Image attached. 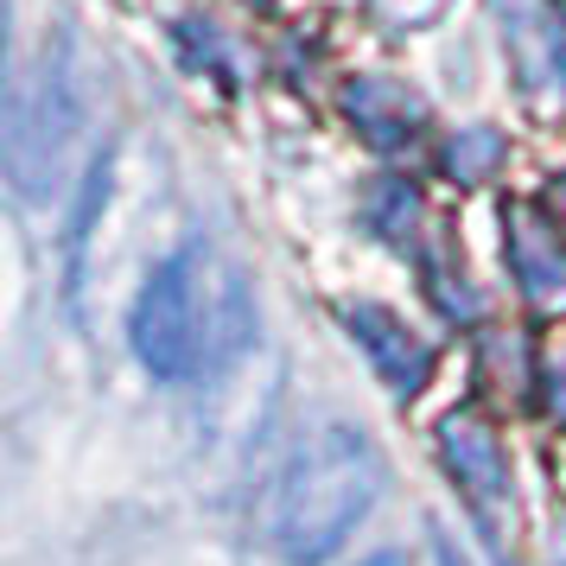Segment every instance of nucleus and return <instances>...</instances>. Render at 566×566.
<instances>
[{
	"mask_svg": "<svg viewBox=\"0 0 566 566\" xmlns=\"http://www.w3.org/2000/svg\"><path fill=\"white\" fill-rule=\"evenodd\" d=\"M541 408L554 413V420H566V350L547 357V369H541Z\"/></svg>",
	"mask_w": 566,
	"mask_h": 566,
	"instance_id": "nucleus-12",
	"label": "nucleus"
},
{
	"mask_svg": "<svg viewBox=\"0 0 566 566\" xmlns=\"http://www.w3.org/2000/svg\"><path fill=\"white\" fill-rule=\"evenodd\" d=\"M369 230L388 235V242H408L420 230V191L408 179H382L369 191Z\"/></svg>",
	"mask_w": 566,
	"mask_h": 566,
	"instance_id": "nucleus-10",
	"label": "nucleus"
},
{
	"mask_svg": "<svg viewBox=\"0 0 566 566\" xmlns=\"http://www.w3.org/2000/svg\"><path fill=\"white\" fill-rule=\"evenodd\" d=\"M496 166H503V134H496V128H464V134L446 140V179L484 185Z\"/></svg>",
	"mask_w": 566,
	"mask_h": 566,
	"instance_id": "nucleus-9",
	"label": "nucleus"
},
{
	"mask_svg": "<svg viewBox=\"0 0 566 566\" xmlns=\"http://www.w3.org/2000/svg\"><path fill=\"white\" fill-rule=\"evenodd\" d=\"M344 115H350V128H357L369 147H382V154L408 147L413 134L427 128V103L395 77H357L344 90Z\"/></svg>",
	"mask_w": 566,
	"mask_h": 566,
	"instance_id": "nucleus-7",
	"label": "nucleus"
},
{
	"mask_svg": "<svg viewBox=\"0 0 566 566\" xmlns=\"http://www.w3.org/2000/svg\"><path fill=\"white\" fill-rule=\"evenodd\" d=\"M344 332L357 337V350L369 357V369L388 382V395H420L433 376V350L427 337L408 332V318H395L388 306H344Z\"/></svg>",
	"mask_w": 566,
	"mask_h": 566,
	"instance_id": "nucleus-5",
	"label": "nucleus"
},
{
	"mask_svg": "<svg viewBox=\"0 0 566 566\" xmlns=\"http://www.w3.org/2000/svg\"><path fill=\"white\" fill-rule=\"evenodd\" d=\"M503 249L515 261V281L528 293V306L566 312V235L541 217L535 205L503 210Z\"/></svg>",
	"mask_w": 566,
	"mask_h": 566,
	"instance_id": "nucleus-6",
	"label": "nucleus"
},
{
	"mask_svg": "<svg viewBox=\"0 0 566 566\" xmlns=\"http://www.w3.org/2000/svg\"><path fill=\"white\" fill-rule=\"evenodd\" d=\"M554 560L566 566V522H560V528H554Z\"/></svg>",
	"mask_w": 566,
	"mask_h": 566,
	"instance_id": "nucleus-14",
	"label": "nucleus"
},
{
	"mask_svg": "<svg viewBox=\"0 0 566 566\" xmlns=\"http://www.w3.org/2000/svg\"><path fill=\"white\" fill-rule=\"evenodd\" d=\"M382 490V452L357 427H318L293 452L274 496V541L293 566H318L344 547Z\"/></svg>",
	"mask_w": 566,
	"mask_h": 566,
	"instance_id": "nucleus-2",
	"label": "nucleus"
},
{
	"mask_svg": "<svg viewBox=\"0 0 566 566\" xmlns=\"http://www.w3.org/2000/svg\"><path fill=\"white\" fill-rule=\"evenodd\" d=\"M249 337H255V293L242 281V268L205 242L166 255L140 286L134 350L166 382L223 369L230 357L249 350Z\"/></svg>",
	"mask_w": 566,
	"mask_h": 566,
	"instance_id": "nucleus-1",
	"label": "nucleus"
},
{
	"mask_svg": "<svg viewBox=\"0 0 566 566\" xmlns=\"http://www.w3.org/2000/svg\"><path fill=\"white\" fill-rule=\"evenodd\" d=\"M249 7H268V0H249Z\"/></svg>",
	"mask_w": 566,
	"mask_h": 566,
	"instance_id": "nucleus-17",
	"label": "nucleus"
},
{
	"mask_svg": "<svg viewBox=\"0 0 566 566\" xmlns=\"http://www.w3.org/2000/svg\"><path fill=\"white\" fill-rule=\"evenodd\" d=\"M496 20H503V39H510L522 83H528V90L547 83V71L566 57L560 7H541V0H496Z\"/></svg>",
	"mask_w": 566,
	"mask_h": 566,
	"instance_id": "nucleus-8",
	"label": "nucleus"
},
{
	"mask_svg": "<svg viewBox=\"0 0 566 566\" xmlns=\"http://www.w3.org/2000/svg\"><path fill=\"white\" fill-rule=\"evenodd\" d=\"M363 566H408L401 554H376V560H363Z\"/></svg>",
	"mask_w": 566,
	"mask_h": 566,
	"instance_id": "nucleus-15",
	"label": "nucleus"
},
{
	"mask_svg": "<svg viewBox=\"0 0 566 566\" xmlns=\"http://www.w3.org/2000/svg\"><path fill=\"white\" fill-rule=\"evenodd\" d=\"M433 554H439V566H478V560H471V547H464L446 522H433Z\"/></svg>",
	"mask_w": 566,
	"mask_h": 566,
	"instance_id": "nucleus-13",
	"label": "nucleus"
},
{
	"mask_svg": "<svg viewBox=\"0 0 566 566\" xmlns=\"http://www.w3.org/2000/svg\"><path fill=\"white\" fill-rule=\"evenodd\" d=\"M439 459H446L452 484L471 496V510L484 515V522L503 515V503H510V464H503L496 433H490L471 408H459V413L439 420Z\"/></svg>",
	"mask_w": 566,
	"mask_h": 566,
	"instance_id": "nucleus-4",
	"label": "nucleus"
},
{
	"mask_svg": "<svg viewBox=\"0 0 566 566\" xmlns=\"http://www.w3.org/2000/svg\"><path fill=\"white\" fill-rule=\"evenodd\" d=\"M71 128H77L71 57L45 52V64L13 83V103H7V179L20 185L27 198H39L52 185L57 159L71 147Z\"/></svg>",
	"mask_w": 566,
	"mask_h": 566,
	"instance_id": "nucleus-3",
	"label": "nucleus"
},
{
	"mask_svg": "<svg viewBox=\"0 0 566 566\" xmlns=\"http://www.w3.org/2000/svg\"><path fill=\"white\" fill-rule=\"evenodd\" d=\"M376 7H382L388 27H433L446 13V0H376Z\"/></svg>",
	"mask_w": 566,
	"mask_h": 566,
	"instance_id": "nucleus-11",
	"label": "nucleus"
},
{
	"mask_svg": "<svg viewBox=\"0 0 566 566\" xmlns=\"http://www.w3.org/2000/svg\"><path fill=\"white\" fill-rule=\"evenodd\" d=\"M554 210L566 217V179H554Z\"/></svg>",
	"mask_w": 566,
	"mask_h": 566,
	"instance_id": "nucleus-16",
	"label": "nucleus"
}]
</instances>
